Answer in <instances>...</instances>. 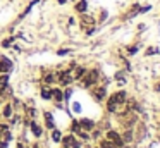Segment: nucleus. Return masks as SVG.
Returning a JSON list of instances; mask_svg holds the SVG:
<instances>
[{
	"instance_id": "33",
	"label": "nucleus",
	"mask_w": 160,
	"mask_h": 148,
	"mask_svg": "<svg viewBox=\"0 0 160 148\" xmlns=\"http://www.w3.org/2000/svg\"><path fill=\"white\" fill-rule=\"evenodd\" d=\"M24 146H26V145L22 143V141H18V145H16V148H24Z\"/></svg>"
},
{
	"instance_id": "18",
	"label": "nucleus",
	"mask_w": 160,
	"mask_h": 148,
	"mask_svg": "<svg viewBox=\"0 0 160 148\" xmlns=\"http://www.w3.org/2000/svg\"><path fill=\"white\" fill-rule=\"evenodd\" d=\"M40 98L45 102H52V86L42 84L40 86Z\"/></svg>"
},
{
	"instance_id": "9",
	"label": "nucleus",
	"mask_w": 160,
	"mask_h": 148,
	"mask_svg": "<svg viewBox=\"0 0 160 148\" xmlns=\"http://www.w3.org/2000/svg\"><path fill=\"white\" fill-rule=\"evenodd\" d=\"M12 69H14L12 59L5 57V55H0V74H11Z\"/></svg>"
},
{
	"instance_id": "10",
	"label": "nucleus",
	"mask_w": 160,
	"mask_h": 148,
	"mask_svg": "<svg viewBox=\"0 0 160 148\" xmlns=\"http://www.w3.org/2000/svg\"><path fill=\"white\" fill-rule=\"evenodd\" d=\"M110 96H112V100L117 103L119 109H121V107H124V103L128 102V89H117V91H114Z\"/></svg>"
},
{
	"instance_id": "8",
	"label": "nucleus",
	"mask_w": 160,
	"mask_h": 148,
	"mask_svg": "<svg viewBox=\"0 0 160 148\" xmlns=\"http://www.w3.org/2000/svg\"><path fill=\"white\" fill-rule=\"evenodd\" d=\"M72 12L76 14V16L90 12V0H76V2L72 3Z\"/></svg>"
},
{
	"instance_id": "6",
	"label": "nucleus",
	"mask_w": 160,
	"mask_h": 148,
	"mask_svg": "<svg viewBox=\"0 0 160 148\" xmlns=\"http://www.w3.org/2000/svg\"><path fill=\"white\" fill-rule=\"evenodd\" d=\"M26 126L29 127V131H31V134L36 138V140H40V138L43 136V133H45V127H43L42 124H40L38 120H36V119H29Z\"/></svg>"
},
{
	"instance_id": "31",
	"label": "nucleus",
	"mask_w": 160,
	"mask_h": 148,
	"mask_svg": "<svg viewBox=\"0 0 160 148\" xmlns=\"http://www.w3.org/2000/svg\"><path fill=\"white\" fill-rule=\"evenodd\" d=\"M71 110H72V112H76V114H79L81 112V105L78 102H72V107H71Z\"/></svg>"
},
{
	"instance_id": "2",
	"label": "nucleus",
	"mask_w": 160,
	"mask_h": 148,
	"mask_svg": "<svg viewBox=\"0 0 160 148\" xmlns=\"http://www.w3.org/2000/svg\"><path fill=\"white\" fill-rule=\"evenodd\" d=\"M55 79L57 83H59L60 88H66V86H71L74 83L72 79V72H71V69H59V71L55 72Z\"/></svg>"
},
{
	"instance_id": "13",
	"label": "nucleus",
	"mask_w": 160,
	"mask_h": 148,
	"mask_svg": "<svg viewBox=\"0 0 160 148\" xmlns=\"http://www.w3.org/2000/svg\"><path fill=\"white\" fill-rule=\"evenodd\" d=\"M43 127L48 129V131H52L53 127H57L55 119H53V114L50 112V110H45V112H43Z\"/></svg>"
},
{
	"instance_id": "21",
	"label": "nucleus",
	"mask_w": 160,
	"mask_h": 148,
	"mask_svg": "<svg viewBox=\"0 0 160 148\" xmlns=\"http://www.w3.org/2000/svg\"><path fill=\"white\" fill-rule=\"evenodd\" d=\"M81 131H83V129H81V126H79V120H78V119H72V120H71V124H69V133H72L74 136H78Z\"/></svg>"
},
{
	"instance_id": "35",
	"label": "nucleus",
	"mask_w": 160,
	"mask_h": 148,
	"mask_svg": "<svg viewBox=\"0 0 160 148\" xmlns=\"http://www.w3.org/2000/svg\"><path fill=\"white\" fill-rule=\"evenodd\" d=\"M84 148H98V146H97V145H86Z\"/></svg>"
},
{
	"instance_id": "30",
	"label": "nucleus",
	"mask_w": 160,
	"mask_h": 148,
	"mask_svg": "<svg viewBox=\"0 0 160 148\" xmlns=\"http://www.w3.org/2000/svg\"><path fill=\"white\" fill-rule=\"evenodd\" d=\"M146 28H148L146 23H139L138 26H136V31H138V33H143V31H146Z\"/></svg>"
},
{
	"instance_id": "11",
	"label": "nucleus",
	"mask_w": 160,
	"mask_h": 148,
	"mask_svg": "<svg viewBox=\"0 0 160 148\" xmlns=\"http://www.w3.org/2000/svg\"><path fill=\"white\" fill-rule=\"evenodd\" d=\"M52 102L55 103V107H60L64 102V89L60 86H52Z\"/></svg>"
},
{
	"instance_id": "1",
	"label": "nucleus",
	"mask_w": 160,
	"mask_h": 148,
	"mask_svg": "<svg viewBox=\"0 0 160 148\" xmlns=\"http://www.w3.org/2000/svg\"><path fill=\"white\" fill-rule=\"evenodd\" d=\"M102 79V72L98 67H91V69H86V74L83 76V79H81V86H83L84 89H90L91 86L98 84Z\"/></svg>"
},
{
	"instance_id": "25",
	"label": "nucleus",
	"mask_w": 160,
	"mask_h": 148,
	"mask_svg": "<svg viewBox=\"0 0 160 148\" xmlns=\"http://www.w3.org/2000/svg\"><path fill=\"white\" fill-rule=\"evenodd\" d=\"M160 54V50H158V47H155V45H150V47H146V50H145V57H152V55H158Z\"/></svg>"
},
{
	"instance_id": "14",
	"label": "nucleus",
	"mask_w": 160,
	"mask_h": 148,
	"mask_svg": "<svg viewBox=\"0 0 160 148\" xmlns=\"http://www.w3.org/2000/svg\"><path fill=\"white\" fill-rule=\"evenodd\" d=\"M0 112H2V119L9 120L12 115H14V107L11 105V102H5V103H2V107H0Z\"/></svg>"
},
{
	"instance_id": "17",
	"label": "nucleus",
	"mask_w": 160,
	"mask_h": 148,
	"mask_svg": "<svg viewBox=\"0 0 160 148\" xmlns=\"http://www.w3.org/2000/svg\"><path fill=\"white\" fill-rule=\"evenodd\" d=\"M86 69H88L86 65L78 64L76 67H74L72 71H71V72H72V79H74V81H81V79H83V76L86 74Z\"/></svg>"
},
{
	"instance_id": "23",
	"label": "nucleus",
	"mask_w": 160,
	"mask_h": 148,
	"mask_svg": "<svg viewBox=\"0 0 160 148\" xmlns=\"http://www.w3.org/2000/svg\"><path fill=\"white\" fill-rule=\"evenodd\" d=\"M81 31H83V34L86 38H91L98 31V26H97V24H93V26H88V28H84V29H81Z\"/></svg>"
},
{
	"instance_id": "4",
	"label": "nucleus",
	"mask_w": 160,
	"mask_h": 148,
	"mask_svg": "<svg viewBox=\"0 0 160 148\" xmlns=\"http://www.w3.org/2000/svg\"><path fill=\"white\" fill-rule=\"evenodd\" d=\"M38 3H42V0H29V2L26 3V7H24V9H22L19 14H18V17H16V21H14L16 26H18V24L21 23V21H24L26 17H28L29 14L33 12V9H35V7L38 5Z\"/></svg>"
},
{
	"instance_id": "3",
	"label": "nucleus",
	"mask_w": 160,
	"mask_h": 148,
	"mask_svg": "<svg viewBox=\"0 0 160 148\" xmlns=\"http://www.w3.org/2000/svg\"><path fill=\"white\" fill-rule=\"evenodd\" d=\"M90 95L93 96V100L95 102H105L107 100V96H108V91H107V86L105 84H95V86H91L90 88Z\"/></svg>"
},
{
	"instance_id": "27",
	"label": "nucleus",
	"mask_w": 160,
	"mask_h": 148,
	"mask_svg": "<svg viewBox=\"0 0 160 148\" xmlns=\"http://www.w3.org/2000/svg\"><path fill=\"white\" fill-rule=\"evenodd\" d=\"M62 89H64V102L69 103L71 102V96H72L74 88H72V86H66V88H62Z\"/></svg>"
},
{
	"instance_id": "22",
	"label": "nucleus",
	"mask_w": 160,
	"mask_h": 148,
	"mask_svg": "<svg viewBox=\"0 0 160 148\" xmlns=\"http://www.w3.org/2000/svg\"><path fill=\"white\" fill-rule=\"evenodd\" d=\"M62 131L59 129V127H53L52 131H50V138H52V141L53 143H60V140H62Z\"/></svg>"
},
{
	"instance_id": "34",
	"label": "nucleus",
	"mask_w": 160,
	"mask_h": 148,
	"mask_svg": "<svg viewBox=\"0 0 160 148\" xmlns=\"http://www.w3.org/2000/svg\"><path fill=\"white\" fill-rule=\"evenodd\" d=\"M153 88H155V91H160V81H157V83H155V86H153Z\"/></svg>"
},
{
	"instance_id": "29",
	"label": "nucleus",
	"mask_w": 160,
	"mask_h": 148,
	"mask_svg": "<svg viewBox=\"0 0 160 148\" xmlns=\"http://www.w3.org/2000/svg\"><path fill=\"white\" fill-rule=\"evenodd\" d=\"M71 52H72V48H69V47H62V48H57V55H59V57H64V55H69Z\"/></svg>"
},
{
	"instance_id": "7",
	"label": "nucleus",
	"mask_w": 160,
	"mask_h": 148,
	"mask_svg": "<svg viewBox=\"0 0 160 148\" xmlns=\"http://www.w3.org/2000/svg\"><path fill=\"white\" fill-rule=\"evenodd\" d=\"M105 138H107V140H110L117 148L126 146V143L122 141V138H121V133H119V131H115V129H108L107 133H105Z\"/></svg>"
},
{
	"instance_id": "36",
	"label": "nucleus",
	"mask_w": 160,
	"mask_h": 148,
	"mask_svg": "<svg viewBox=\"0 0 160 148\" xmlns=\"http://www.w3.org/2000/svg\"><path fill=\"white\" fill-rule=\"evenodd\" d=\"M9 2H11V3H12V2H16V0H9Z\"/></svg>"
},
{
	"instance_id": "5",
	"label": "nucleus",
	"mask_w": 160,
	"mask_h": 148,
	"mask_svg": "<svg viewBox=\"0 0 160 148\" xmlns=\"http://www.w3.org/2000/svg\"><path fill=\"white\" fill-rule=\"evenodd\" d=\"M78 24H79L81 29H84V28H88V26H93V24H97L95 14H91V12L79 14V16H78ZM97 26H98V24H97Z\"/></svg>"
},
{
	"instance_id": "19",
	"label": "nucleus",
	"mask_w": 160,
	"mask_h": 148,
	"mask_svg": "<svg viewBox=\"0 0 160 148\" xmlns=\"http://www.w3.org/2000/svg\"><path fill=\"white\" fill-rule=\"evenodd\" d=\"M78 138L74 136L72 133H69V134H66V136H62V140H60V145H62V148H72V145H74V141H76Z\"/></svg>"
},
{
	"instance_id": "20",
	"label": "nucleus",
	"mask_w": 160,
	"mask_h": 148,
	"mask_svg": "<svg viewBox=\"0 0 160 148\" xmlns=\"http://www.w3.org/2000/svg\"><path fill=\"white\" fill-rule=\"evenodd\" d=\"M139 50H141V43H138V41H136V43L128 45V47L124 48V52H126V55H128V57H132V55H136Z\"/></svg>"
},
{
	"instance_id": "16",
	"label": "nucleus",
	"mask_w": 160,
	"mask_h": 148,
	"mask_svg": "<svg viewBox=\"0 0 160 148\" xmlns=\"http://www.w3.org/2000/svg\"><path fill=\"white\" fill-rule=\"evenodd\" d=\"M78 120H79L81 129H83V131H88V133H90L93 127H97V122H95L93 119H90V117H81V119H78Z\"/></svg>"
},
{
	"instance_id": "28",
	"label": "nucleus",
	"mask_w": 160,
	"mask_h": 148,
	"mask_svg": "<svg viewBox=\"0 0 160 148\" xmlns=\"http://www.w3.org/2000/svg\"><path fill=\"white\" fill-rule=\"evenodd\" d=\"M152 9H153L152 3H141V7H139V16H143V14H148Z\"/></svg>"
},
{
	"instance_id": "32",
	"label": "nucleus",
	"mask_w": 160,
	"mask_h": 148,
	"mask_svg": "<svg viewBox=\"0 0 160 148\" xmlns=\"http://www.w3.org/2000/svg\"><path fill=\"white\" fill-rule=\"evenodd\" d=\"M55 3H59V5H67V0H53Z\"/></svg>"
},
{
	"instance_id": "12",
	"label": "nucleus",
	"mask_w": 160,
	"mask_h": 148,
	"mask_svg": "<svg viewBox=\"0 0 160 148\" xmlns=\"http://www.w3.org/2000/svg\"><path fill=\"white\" fill-rule=\"evenodd\" d=\"M95 19H97V24L98 26H102V24H105L108 19H110V12H108L107 7H100V9L97 10V16H95Z\"/></svg>"
},
{
	"instance_id": "37",
	"label": "nucleus",
	"mask_w": 160,
	"mask_h": 148,
	"mask_svg": "<svg viewBox=\"0 0 160 148\" xmlns=\"http://www.w3.org/2000/svg\"><path fill=\"white\" fill-rule=\"evenodd\" d=\"M0 107H2V102H0Z\"/></svg>"
},
{
	"instance_id": "26",
	"label": "nucleus",
	"mask_w": 160,
	"mask_h": 148,
	"mask_svg": "<svg viewBox=\"0 0 160 148\" xmlns=\"http://www.w3.org/2000/svg\"><path fill=\"white\" fill-rule=\"evenodd\" d=\"M97 146H98V148H117V146H115V145L112 143L110 140H107V138H103V140H100V141H98V145H97Z\"/></svg>"
},
{
	"instance_id": "24",
	"label": "nucleus",
	"mask_w": 160,
	"mask_h": 148,
	"mask_svg": "<svg viewBox=\"0 0 160 148\" xmlns=\"http://www.w3.org/2000/svg\"><path fill=\"white\" fill-rule=\"evenodd\" d=\"M11 83V74H0V89H4Z\"/></svg>"
},
{
	"instance_id": "15",
	"label": "nucleus",
	"mask_w": 160,
	"mask_h": 148,
	"mask_svg": "<svg viewBox=\"0 0 160 148\" xmlns=\"http://www.w3.org/2000/svg\"><path fill=\"white\" fill-rule=\"evenodd\" d=\"M42 84H47V86L57 84L55 72H53V71H45V72H43V74H42Z\"/></svg>"
}]
</instances>
